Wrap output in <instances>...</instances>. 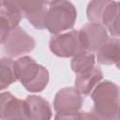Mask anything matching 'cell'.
Segmentation results:
<instances>
[{
	"instance_id": "cell-12",
	"label": "cell",
	"mask_w": 120,
	"mask_h": 120,
	"mask_svg": "<svg viewBox=\"0 0 120 120\" xmlns=\"http://www.w3.org/2000/svg\"><path fill=\"white\" fill-rule=\"evenodd\" d=\"M119 39L118 38H108L97 52L98 62L102 65H115L119 67Z\"/></svg>"
},
{
	"instance_id": "cell-8",
	"label": "cell",
	"mask_w": 120,
	"mask_h": 120,
	"mask_svg": "<svg viewBox=\"0 0 120 120\" xmlns=\"http://www.w3.org/2000/svg\"><path fill=\"white\" fill-rule=\"evenodd\" d=\"M28 119L24 100L14 97L10 92L0 93V120Z\"/></svg>"
},
{
	"instance_id": "cell-16",
	"label": "cell",
	"mask_w": 120,
	"mask_h": 120,
	"mask_svg": "<svg viewBox=\"0 0 120 120\" xmlns=\"http://www.w3.org/2000/svg\"><path fill=\"white\" fill-rule=\"evenodd\" d=\"M96 57L94 53L83 52L72 57L70 66L73 72L79 74L90 70L95 67Z\"/></svg>"
},
{
	"instance_id": "cell-13",
	"label": "cell",
	"mask_w": 120,
	"mask_h": 120,
	"mask_svg": "<svg viewBox=\"0 0 120 120\" xmlns=\"http://www.w3.org/2000/svg\"><path fill=\"white\" fill-rule=\"evenodd\" d=\"M105 25L112 36L119 37V3L109 1L101 17V25Z\"/></svg>"
},
{
	"instance_id": "cell-1",
	"label": "cell",
	"mask_w": 120,
	"mask_h": 120,
	"mask_svg": "<svg viewBox=\"0 0 120 120\" xmlns=\"http://www.w3.org/2000/svg\"><path fill=\"white\" fill-rule=\"evenodd\" d=\"M91 98L93 112L98 120H120L119 87L110 81L98 82L93 89Z\"/></svg>"
},
{
	"instance_id": "cell-7",
	"label": "cell",
	"mask_w": 120,
	"mask_h": 120,
	"mask_svg": "<svg viewBox=\"0 0 120 120\" xmlns=\"http://www.w3.org/2000/svg\"><path fill=\"white\" fill-rule=\"evenodd\" d=\"M79 32L84 52L91 53L98 52L109 38L106 28L98 23H87Z\"/></svg>"
},
{
	"instance_id": "cell-11",
	"label": "cell",
	"mask_w": 120,
	"mask_h": 120,
	"mask_svg": "<svg viewBox=\"0 0 120 120\" xmlns=\"http://www.w3.org/2000/svg\"><path fill=\"white\" fill-rule=\"evenodd\" d=\"M102 78V70L98 67H94L88 71L77 74L75 88L81 95H89Z\"/></svg>"
},
{
	"instance_id": "cell-18",
	"label": "cell",
	"mask_w": 120,
	"mask_h": 120,
	"mask_svg": "<svg viewBox=\"0 0 120 120\" xmlns=\"http://www.w3.org/2000/svg\"><path fill=\"white\" fill-rule=\"evenodd\" d=\"M12 30L9 22L0 16V44L4 43L9 34V32Z\"/></svg>"
},
{
	"instance_id": "cell-19",
	"label": "cell",
	"mask_w": 120,
	"mask_h": 120,
	"mask_svg": "<svg viewBox=\"0 0 120 120\" xmlns=\"http://www.w3.org/2000/svg\"><path fill=\"white\" fill-rule=\"evenodd\" d=\"M76 120H98L97 116L92 112H79L76 117Z\"/></svg>"
},
{
	"instance_id": "cell-17",
	"label": "cell",
	"mask_w": 120,
	"mask_h": 120,
	"mask_svg": "<svg viewBox=\"0 0 120 120\" xmlns=\"http://www.w3.org/2000/svg\"><path fill=\"white\" fill-rule=\"evenodd\" d=\"M108 2V0H95L88 4L86 13L88 20L92 23L101 24V17Z\"/></svg>"
},
{
	"instance_id": "cell-4",
	"label": "cell",
	"mask_w": 120,
	"mask_h": 120,
	"mask_svg": "<svg viewBox=\"0 0 120 120\" xmlns=\"http://www.w3.org/2000/svg\"><path fill=\"white\" fill-rule=\"evenodd\" d=\"M49 47L51 52L59 57H73L84 52L79 30L55 35L51 38Z\"/></svg>"
},
{
	"instance_id": "cell-5",
	"label": "cell",
	"mask_w": 120,
	"mask_h": 120,
	"mask_svg": "<svg viewBox=\"0 0 120 120\" xmlns=\"http://www.w3.org/2000/svg\"><path fill=\"white\" fill-rule=\"evenodd\" d=\"M35 46L36 41L34 38L28 35L20 26L12 29L4 42L5 52L10 57H16L30 52L34 50Z\"/></svg>"
},
{
	"instance_id": "cell-21",
	"label": "cell",
	"mask_w": 120,
	"mask_h": 120,
	"mask_svg": "<svg viewBox=\"0 0 120 120\" xmlns=\"http://www.w3.org/2000/svg\"><path fill=\"white\" fill-rule=\"evenodd\" d=\"M21 120H27V119H21Z\"/></svg>"
},
{
	"instance_id": "cell-6",
	"label": "cell",
	"mask_w": 120,
	"mask_h": 120,
	"mask_svg": "<svg viewBox=\"0 0 120 120\" xmlns=\"http://www.w3.org/2000/svg\"><path fill=\"white\" fill-rule=\"evenodd\" d=\"M83 102L82 96L74 87H66L59 90L53 100L56 113L69 114L78 112Z\"/></svg>"
},
{
	"instance_id": "cell-15",
	"label": "cell",
	"mask_w": 120,
	"mask_h": 120,
	"mask_svg": "<svg viewBox=\"0 0 120 120\" xmlns=\"http://www.w3.org/2000/svg\"><path fill=\"white\" fill-rule=\"evenodd\" d=\"M0 16L6 19L9 22L12 29L18 26L22 17L16 1H1V0H0Z\"/></svg>"
},
{
	"instance_id": "cell-14",
	"label": "cell",
	"mask_w": 120,
	"mask_h": 120,
	"mask_svg": "<svg viewBox=\"0 0 120 120\" xmlns=\"http://www.w3.org/2000/svg\"><path fill=\"white\" fill-rule=\"evenodd\" d=\"M15 62L8 57L0 59V90L8 88L17 81Z\"/></svg>"
},
{
	"instance_id": "cell-10",
	"label": "cell",
	"mask_w": 120,
	"mask_h": 120,
	"mask_svg": "<svg viewBox=\"0 0 120 120\" xmlns=\"http://www.w3.org/2000/svg\"><path fill=\"white\" fill-rule=\"evenodd\" d=\"M25 110L29 120H51L52 112L50 103L40 96H28L25 100Z\"/></svg>"
},
{
	"instance_id": "cell-9",
	"label": "cell",
	"mask_w": 120,
	"mask_h": 120,
	"mask_svg": "<svg viewBox=\"0 0 120 120\" xmlns=\"http://www.w3.org/2000/svg\"><path fill=\"white\" fill-rule=\"evenodd\" d=\"M22 16H24L27 21L37 29L46 28V16L48 2H28L16 1Z\"/></svg>"
},
{
	"instance_id": "cell-2",
	"label": "cell",
	"mask_w": 120,
	"mask_h": 120,
	"mask_svg": "<svg viewBox=\"0 0 120 120\" xmlns=\"http://www.w3.org/2000/svg\"><path fill=\"white\" fill-rule=\"evenodd\" d=\"M15 70L17 79L29 92H41L49 82L47 68L29 56H22L15 61Z\"/></svg>"
},
{
	"instance_id": "cell-20",
	"label": "cell",
	"mask_w": 120,
	"mask_h": 120,
	"mask_svg": "<svg viewBox=\"0 0 120 120\" xmlns=\"http://www.w3.org/2000/svg\"><path fill=\"white\" fill-rule=\"evenodd\" d=\"M78 112L75 113H69V114H61L56 113L54 116V120H76Z\"/></svg>"
},
{
	"instance_id": "cell-3",
	"label": "cell",
	"mask_w": 120,
	"mask_h": 120,
	"mask_svg": "<svg viewBox=\"0 0 120 120\" xmlns=\"http://www.w3.org/2000/svg\"><path fill=\"white\" fill-rule=\"evenodd\" d=\"M46 28L50 33L58 35L73 27L76 22L77 11L69 1H52L48 3Z\"/></svg>"
}]
</instances>
